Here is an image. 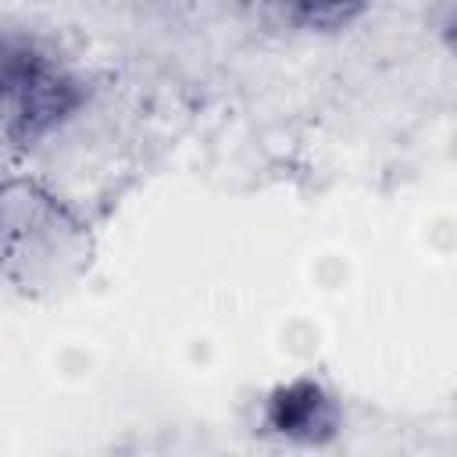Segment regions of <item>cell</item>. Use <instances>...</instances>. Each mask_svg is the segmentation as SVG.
<instances>
[{"instance_id":"obj_1","label":"cell","mask_w":457,"mask_h":457,"mask_svg":"<svg viewBox=\"0 0 457 457\" xmlns=\"http://www.w3.org/2000/svg\"><path fill=\"white\" fill-rule=\"evenodd\" d=\"M86 257V225L43 186L0 182V268L21 282H61Z\"/></svg>"},{"instance_id":"obj_2","label":"cell","mask_w":457,"mask_h":457,"mask_svg":"<svg viewBox=\"0 0 457 457\" xmlns=\"http://www.w3.org/2000/svg\"><path fill=\"white\" fill-rule=\"evenodd\" d=\"M0 104L11 107L7 136L32 146L82 104V86L32 43L0 36Z\"/></svg>"},{"instance_id":"obj_3","label":"cell","mask_w":457,"mask_h":457,"mask_svg":"<svg viewBox=\"0 0 457 457\" xmlns=\"http://www.w3.org/2000/svg\"><path fill=\"white\" fill-rule=\"evenodd\" d=\"M339 403L336 396L314 378H293L268 393L264 400V425L293 443L321 446L339 432Z\"/></svg>"},{"instance_id":"obj_4","label":"cell","mask_w":457,"mask_h":457,"mask_svg":"<svg viewBox=\"0 0 457 457\" xmlns=\"http://www.w3.org/2000/svg\"><path fill=\"white\" fill-rule=\"evenodd\" d=\"M282 11L311 29V32H336V29H346L350 21H357L368 7V0H278Z\"/></svg>"}]
</instances>
